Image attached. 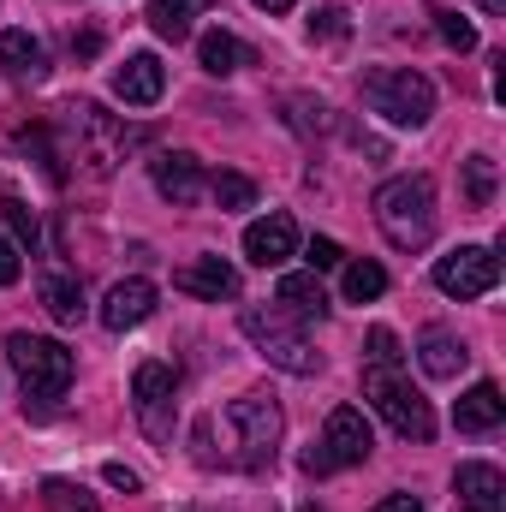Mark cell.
I'll return each instance as SVG.
<instances>
[{"label": "cell", "mask_w": 506, "mask_h": 512, "mask_svg": "<svg viewBox=\"0 0 506 512\" xmlns=\"http://www.w3.org/2000/svg\"><path fill=\"white\" fill-rule=\"evenodd\" d=\"M370 453H376L370 417H364L358 405H334V411H328V429H322V441H310V453H304V471H310V477H328V471L364 465Z\"/></svg>", "instance_id": "obj_6"}, {"label": "cell", "mask_w": 506, "mask_h": 512, "mask_svg": "<svg viewBox=\"0 0 506 512\" xmlns=\"http://www.w3.org/2000/svg\"><path fill=\"white\" fill-rule=\"evenodd\" d=\"M346 251L334 245V239H310V274H322V268H340Z\"/></svg>", "instance_id": "obj_32"}, {"label": "cell", "mask_w": 506, "mask_h": 512, "mask_svg": "<svg viewBox=\"0 0 506 512\" xmlns=\"http://www.w3.org/2000/svg\"><path fill=\"white\" fill-rule=\"evenodd\" d=\"M370 364H399V340H393V328H370Z\"/></svg>", "instance_id": "obj_33"}, {"label": "cell", "mask_w": 506, "mask_h": 512, "mask_svg": "<svg viewBox=\"0 0 506 512\" xmlns=\"http://www.w3.org/2000/svg\"><path fill=\"white\" fill-rule=\"evenodd\" d=\"M179 376L167 370V364H137V376H131V405H137V423H143V435L149 441H173V423H179Z\"/></svg>", "instance_id": "obj_8"}, {"label": "cell", "mask_w": 506, "mask_h": 512, "mask_svg": "<svg viewBox=\"0 0 506 512\" xmlns=\"http://www.w3.org/2000/svg\"><path fill=\"white\" fill-rule=\"evenodd\" d=\"M417 364H423V376L453 382V376L471 364V352H465V340H459L453 328H423V340H417Z\"/></svg>", "instance_id": "obj_17"}, {"label": "cell", "mask_w": 506, "mask_h": 512, "mask_svg": "<svg viewBox=\"0 0 506 512\" xmlns=\"http://www.w3.org/2000/svg\"><path fill=\"white\" fill-rule=\"evenodd\" d=\"M376 227L393 251H423L435 239V179L399 173L376 191Z\"/></svg>", "instance_id": "obj_1"}, {"label": "cell", "mask_w": 506, "mask_h": 512, "mask_svg": "<svg viewBox=\"0 0 506 512\" xmlns=\"http://www.w3.org/2000/svg\"><path fill=\"white\" fill-rule=\"evenodd\" d=\"M197 60H203V72H209V78H233L251 54H245V42H239L233 30H209V36L197 42Z\"/></svg>", "instance_id": "obj_21"}, {"label": "cell", "mask_w": 506, "mask_h": 512, "mask_svg": "<svg viewBox=\"0 0 506 512\" xmlns=\"http://www.w3.org/2000/svg\"><path fill=\"white\" fill-rule=\"evenodd\" d=\"M435 286L447 298L471 304V298H483V292L501 286V256L489 251V245H459V251H447L435 262Z\"/></svg>", "instance_id": "obj_10"}, {"label": "cell", "mask_w": 506, "mask_h": 512, "mask_svg": "<svg viewBox=\"0 0 506 512\" xmlns=\"http://www.w3.org/2000/svg\"><path fill=\"white\" fill-rule=\"evenodd\" d=\"M239 322H245V340H251L274 370H286V376H316V370H322V352H316L292 322H286V310H280V304H268V310L251 304Z\"/></svg>", "instance_id": "obj_5"}, {"label": "cell", "mask_w": 506, "mask_h": 512, "mask_svg": "<svg viewBox=\"0 0 506 512\" xmlns=\"http://www.w3.org/2000/svg\"><path fill=\"white\" fill-rule=\"evenodd\" d=\"M102 477H108V489H126V495H137V471H131V465H108Z\"/></svg>", "instance_id": "obj_35"}, {"label": "cell", "mask_w": 506, "mask_h": 512, "mask_svg": "<svg viewBox=\"0 0 506 512\" xmlns=\"http://www.w3.org/2000/svg\"><path fill=\"white\" fill-rule=\"evenodd\" d=\"M42 495H48V512H102L84 489H72V483H60V477H54V483H42Z\"/></svg>", "instance_id": "obj_28"}, {"label": "cell", "mask_w": 506, "mask_h": 512, "mask_svg": "<svg viewBox=\"0 0 506 512\" xmlns=\"http://www.w3.org/2000/svg\"><path fill=\"white\" fill-rule=\"evenodd\" d=\"M292 251H298V221L292 215H262V221L245 227V256L256 268H280Z\"/></svg>", "instance_id": "obj_12"}, {"label": "cell", "mask_w": 506, "mask_h": 512, "mask_svg": "<svg viewBox=\"0 0 506 512\" xmlns=\"http://www.w3.org/2000/svg\"><path fill=\"white\" fill-rule=\"evenodd\" d=\"M66 126H72V155H66V161H78L90 179H114V173H120V161H126V149H131V131L120 126L102 102L66 108Z\"/></svg>", "instance_id": "obj_2"}, {"label": "cell", "mask_w": 506, "mask_h": 512, "mask_svg": "<svg viewBox=\"0 0 506 512\" xmlns=\"http://www.w3.org/2000/svg\"><path fill=\"white\" fill-rule=\"evenodd\" d=\"M340 292H346V304H376L381 292H387V268L370 262V256L340 262Z\"/></svg>", "instance_id": "obj_23"}, {"label": "cell", "mask_w": 506, "mask_h": 512, "mask_svg": "<svg viewBox=\"0 0 506 512\" xmlns=\"http://www.w3.org/2000/svg\"><path fill=\"white\" fill-rule=\"evenodd\" d=\"M227 423L239 429V447H245V465H251V471L274 465V447H280V429H286V417H280L274 399H262V393L233 399V405H227Z\"/></svg>", "instance_id": "obj_9"}, {"label": "cell", "mask_w": 506, "mask_h": 512, "mask_svg": "<svg viewBox=\"0 0 506 512\" xmlns=\"http://www.w3.org/2000/svg\"><path fill=\"white\" fill-rule=\"evenodd\" d=\"M256 12H268V18H274V12H292V6H298V0H251Z\"/></svg>", "instance_id": "obj_37"}, {"label": "cell", "mask_w": 506, "mask_h": 512, "mask_svg": "<svg viewBox=\"0 0 506 512\" xmlns=\"http://www.w3.org/2000/svg\"><path fill=\"white\" fill-rule=\"evenodd\" d=\"M161 90H167V66H161L155 54H131L126 66L114 72V96H120L126 108H155Z\"/></svg>", "instance_id": "obj_13"}, {"label": "cell", "mask_w": 506, "mask_h": 512, "mask_svg": "<svg viewBox=\"0 0 506 512\" xmlns=\"http://www.w3.org/2000/svg\"><path fill=\"white\" fill-rule=\"evenodd\" d=\"M209 191H215V203H221V209H251V203H256V185L245 179V173H215V179H209Z\"/></svg>", "instance_id": "obj_26"}, {"label": "cell", "mask_w": 506, "mask_h": 512, "mask_svg": "<svg viewBox=\"0 0 506 512\" xmlns=\"http://www.w3.org/2000/svg\"><path fill=\"white\" fill-rule=\"evenodd\" d=\"M364 102L387 126L417 131V126H429V114H435V84L423 72H411V66H376V72H364Z\"/></svg>", "instance_id": "obj_3"}, {"label": "cell", "mask_w": 506, "mask_h": 512, "mask_svg": "<svg viewBox=\"0 0 506 512\" xmlns=\"http://www.w3.org/2000/svg\"><path fill=\"white\" fill-rule=\"evenodd\" d=\"M495 191H501V173L489 155H465V203L471 209H495Z\"/></svg>", "instance_id": "obj_25"}, {"label": "cell", "mask_w": 506, "mask_h": 512, "mask_svg": "<svg viewBox=\"0 0 506 512\" xmlns=\"http://www.w3.org/2000/svg\"><path fill=\"white\" fill-rule=\"evenodd\" d=\"M173 286L191 292V298L221 304V298H239V268H233L227 256H197V262H185V268L173 274Z\"/></svg>", "instance_id": "obj_11"}, {"label": "cell", "mask_w": 506, "mask_h": 512, "mask_svg": "<svg viewBox=\"0 0 506 512\" xmlns=\"http://www.w3.org/2000/svg\"><path fill=\"white\" fill-rule=\"evenodd\" d=\"M155 316V286L149 280H114L108 286V298H102V322L114 328V334H126V328H137V322H149Z\"/></svg>", "instance_id": "obj_14"}, {"label": "cell", "mask_w": 506, "mask_h": 512, "mask_svg": "<svg viewBox=\"0 0 506 512\" xmlns=\"http://www.w3.org/2000/svg\"><path fill=\"white\" fill-rule=\"evenodd\" d=\"M477 6H483V12H506V0H477Z\"/></svg>", "instance_id": "obj_38"}, {"label": "cell", "mask_w": 506, "mask_h": 512, "mask_svg": "<svg viewBox=\"0 0 506 512\" xmlns=\"http://www.w3.org/2000/svg\"><path fill=\"white\" fill-rule=\"evenodd\" d=\"M0 72L18 84H36L42 78V42L30 30H0Z\"/></svg>", "instance_id": "obj_20"}, {"label": "cell", "mask_w": 506, "mask_h": 512, "mask_svg": "<svg viewBox=\"0 0 506 512\" xmlns=\"http://www.w3.org/2000/svg\"><path fill=\"white\" fill-rule=\"evenodd\" d=\"M197 12H203V0H155V6H149V30H155L161 42H185Z\"/></svg>", "instance_id": "obj_24"}, {"label": "cell", "mask_w": 506, "mask_h": 512, "mask_svg": "<svg viewBox=\"0 0 506 512\" xmlns=\"http://www.w3.org/2000/svg\"><path fill=\"white\" fill-rule=\"evenodd\" d=\"M18 274H24V262H18V245H12V239H0V286H12Z\"/></svg>", "instance_id": "obj_34"}, {"label": "cell", "mask_w": 506, "mask_h": 512, "mask_svg": "<svg viewBox=\"0 0 506 512\" xmlns=\"http://www.w3.org/2000/svg\"><path fill=\"white\" fill-rule=\"evenodd\" d=\"M346 36H352L346 12H340V6H316V18H310V42H346Z\"/></svg>", "instance_id": "obj_29"}, {"label": "cell", "mask_w": 506, "mask_h": 512, "mask_svg": "<svg viewBox=\"0 0 506 512\" xmlns=\"http://www.w3.org/2000/svg\"><path fill=\"white\" fill-rule=\"evenodd\" d=\"M6 227H12V239H18L24 251H36V239H42V233H36V215H30V209H24L18 197L6 203Z\"/></svg>", "instance_id": "obj_30"}, {"label": "cell", "mask_w": 506, "mask_h": 512, "mask_svg": "<svg viewBox=\"0 0 506 512\" xmlns=\"http://www.w3.org/2000/svg\"><path fill=\"white\" fill-rule=\"evenodd\" d=\"M149 173H155V191H161V197H173L179 209L203 197V161H197V155H185V149L155 155V167H149Z\"/></svg>", "instance_id": "obj_15"}, {"label": "cell", "mask_w": 506, "mask_h": 512, "mask_svg": "<svg viewBox=\"0 0 506 512\" xmlns=\"http://www.w3.org/2000/svg\"><path fill=\"white\" fill-rule=\"evenodd\" d=\"M42 310L54 316V322H84V286L72 280V274H42Z\"/></svg>", "instance_id": "obj_22"}, {"label": "cell", "mask_w": 506, "mask_h": 512, "mask_svg": "<svg viewBox=\"0 0 506 512\" xmlns=\"http://www.w3.org/2000/svg\"><path fill=\"white\" fill-rule=\"evenodd\" d=\"M506 417V399L495 382H477L465 387V399L453 405V423H459V435H489V429H501Z\"/></svg>", "instance_id": "obj_18"}, {"label": "cell", "mask_w": 506, "mask_h": 512, "mask_svg": "<svg viewBox=\"0 0 506 512\" xmlns=\"http://www.w3.org/2000/svg\"><path fill=\"white\" fill-rule=\"evenodd\" d=\"M376 512H423V507H417V501H411V495H387V501H381Z\"/></svg>", "instance_id": "obj_36"}, {"label": "cell", "mask_w": 506, "mask_h": 512, "mask_svg": "<svg viewBox=\"0 0 506 512\" xmlns=\"http://www.w3.org/2000/svg\"><path fill=\"white\" fill-rule=\"evenodd\" d=\"M453 489H459L465 512H506V477L495 465H483V459L459 465V471H453Z\"/></svg>", "instance_id": "obj_16"}, {"label": "cell", "mask_w": 506, "mask_h": 512, "mask_svg": "<svg viewBox=\"0 0 506 512\" xmlns=\"http://www.w3.org/2000/svg\"><path fill=\"white\" fill-rule=\"evenodd\" d=\"M6 358H12L24 393H36V399H60L72 387V370H78V358L60 340H42V334H12L6 340Z\"/></svg>", "instance_id": "obj_7"}, {"label": "cell", "mask_w": 506, "mask_h": 512, "mask_svg": "<svg viewBox=\"0 0 506 512\" xmlns=\"http://www.w3.org/2000/svg\"><path fill=\"white\" fill-rule=\"evenodd\" d=\"M364 399L387 417L393 435H405V441H429V435H435V411H429V399L405 382L399 364H370V370H364Z\"/></svg>", "instance_id": "obj_4"}, {"label": "cell", "mask_w": 506, "mask_h": 512, "mask_svg": "<svg viewBox=\"0 0 506 512\" xmlns=\"http://www.w3.org/2000/svg\"><path fill=\"white\" fill-rule=\"evenodd\" d=\"M435 18H441V36H447V48H459V54H471V48H477V30H471L459 12H435Z\"/></svg>", "instance_id": "obj_31"}, {"label": "cell", "mask_w": 506, "mask_h": 512, "mask_svg": "<svg viewBox=\"0 0 506 512\" xmlns=\"http://www.w3.org/2000/svg\"><path fill=\"white\" fill-rule=\"evenodd\" d=\"M286 120H292L298 131H328V126H334L322 96H286Z\"/></svg>", "instance_id": "obj_27"}, {"label": "cell", "mask_w": 506, "mask_h": 512, "mask_svg": "<svg viewBox=\"0 0 506 512\" xmlns=\"http://www.w3.org/2000/svg\"><path fill=\"white\" fill-rule=\"evenodd\" d=\"M274 304H280L292 322H322V316H328V292H322L316 274H280Z\"/></svg>", "instance_id": "obj_19"}]
</instances>
